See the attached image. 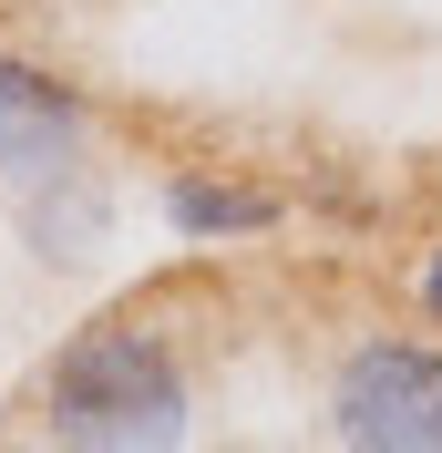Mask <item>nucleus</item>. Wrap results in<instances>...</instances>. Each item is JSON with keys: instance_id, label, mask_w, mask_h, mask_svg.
Wrapping results in <instances>:
<instances>
[{"instance_id": "obj_4", "label": "nucleus", "mask_w": 442, "mask_h": 453, "mask_svg": "<svg viewBox=\"0 0 442 453\" xmlns=\"http://www.w3.org/2000/svg\"><path fill=\"white\" fill-rule=\"evenodd\" d=\"M21 237H31L42 268H83V257L113 237L103 175H93V165H62V175H42V186H21Z\"/></svg>"}, {"instance_id": "obj_1", "label": "nucleus", "mask_w": 442, "mask_h": 453, "mask_svg": "<svg viewBox=\"0 0 442 453\" xmlns=\"http://www.w3.org/2000/svg\"><path fill=\"white\" fill-rule=\"evenodd\" d=\"M195 433V371L144 310L72 330L42 361V443L83 453H165Z\"/></svg>"}, {"instance_id": "obj_6", "label": "nucleus", "mask_w": 442, "mask_h": 453, "mask_svg": "<svg viewBox=\"0 0 442 453\" xmlns=\"http://www.w3.org/2000/svg\"><path fill=\"white\" fill-rule=\"evenodd\" d=\"M422 319H432V330H442V248L422 257Z\"/></svg>"}, {"instance_id": "obj_5", "label": "nucleus", "mask_w": 442, "mask_h": 453, "mask_svg": "<svg viewBox=\"0 0 442 453\" xmlns=\"http://www.w3.org/2000/svg\"><path fill=\"white\" fill-rule=\"evenodd\" d=\"M165 226L186 248H226V237H268L278 226V196L248 186V175H206V165H175L165 175Z\"/></svg>"}, {"instance_id": "obj_2", "label": "nucleus", "mask_w": 442, "mask_h": 453, "mask_svg": "<svg viewBox=\"0 0 442 453\" xmlns=\"http://www.w3.org/2000/svg\"><path fill=\"white\" fill-rule=\"evenodd\" d=\"M319 423L350 453H442V330H360L319 381Z\"/></svg>"}, {"instance_id": "obj_3", "label": "nucleus", "mask_w": 442, "mask_h": 453, "mask_svg": "<svg viewBox=\"0 0 442 453\" xmlns=\"http://www.w3.org/2000/svg\"><path fill=\"white\" fill-rule=\"evenodd\" d=\"M93 144V104L62 73H42V62L0 52V196H21V186H42V175L83 165Z\"/></svg>"}]
</instances>
